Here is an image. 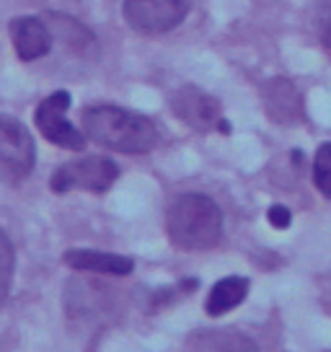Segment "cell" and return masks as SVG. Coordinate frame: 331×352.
<instances>
[{"mask_svg": "<svg viewBox=\"0 0 331 352\" xmlns=\"http://www.w3.org/2000/svg\"><path fill=\"white\" fill-rule=\"evenodd\" d=\"M83 130L93 143L119 153H148L158 143V130L148 117L106 104L83 111Z\"/></svg>", "mask_w": 331, "mask_h": 352, "instance_id": "6da1fadb", "label": "cell"}, {"mask_svg": "<svg viewBox=\"0 0 331 352\" xmlns=\"http://www.w3.org/2000/svg\"><path fill=\"white\" fill-rule=\"evenodd\" d=\"M168 239L184 252L212 249L222 236V210L205 195H181L166 215Z\"/></svg>", "mask_w": 331, "mask_h": 352, "instance_id": "7a4b0ae2", "label": "cell"}, {"mask_svg": "<svg viewBox=\"0 0 331 352\" xmlns=\"http://www.w3.org/2000/svg\"><path fill=\"white\" fill-rule=\"evenodd\" d=\"M117 176H119V168L114 161L104 158V155H91V158H80V161L60 166L49 179V187L57 195H65L70 189H86V192L101 195L117 182Z\"/></svg>", "mask_w": 331, "mask_h": 352, "instance_id": "3957f363", "label": "cell"}, {"mask_svg": "<svg viewBox=\"0 0 331 352\" xmlns=\"http://www.w3.org/2000/svg\"><path fill=\"white\" fill-rule=\"evenodd\" d=\"M36 151H34L32 132L19 120L0 114V179L19 182L34 168Z\"/></svg>", "mask_w": 331, "mask_h": 352, "instance_id": "277c9868", "label": "cell"}, {"mask_svg": "<svg viewBox=\"0 0 331 352\" xmlns=\"http://www.w3.org/2000/svg\"><path fill=\"white\" fill-rule=\"evenodd\" d=\"M192 0H124V19L135 32L166 34L187 19Z\"/></svg>", "mask_w": 331, "mask_h": 352, "instance_id": "5b68a950", "label": "cell"}, {"mask_svg": "<svg viewBox=\"0 0 331 352\" xmlns=\"http://www.w3.org/2000/svg\"><path fill=\"white\" fill-rule=\"evenodd\" d=\"M171 111L176 114L179 120L189 124L192 130L199 132H231V124L222 120V109L220 101L205 94L202 88L197 86H181L171 96Z\"/></svg>", "mask_w": 331, "mask_h": 352, "instance_id": "8992f818", "label": "cell"}, {"mask_svg": "<svg viewBox=\"0 0 331 352\" xmlns=\"http://www.w3.org/2000/svg\"><path fill=\"white\" fill-rule=\"evenodd\" d=\"M67 109H70V94L67 91H55L52 96H47L34 114V122L39 132L45 135L49 143L67 148V151H83L86 148V138L83 132L76 130L67 122Z\"/></svg>", "mask_w": 331, "mask_h": 352, "instance_id": "52a82bcc", "label": "cell"}, {"mask_svg": "<svg viewBox=\"0 0 331 352\" xmlns=\"http://www.w3.org/2000/svg\"><path fill=\"white\" fill-rule=\"evenodd\" d=\"M8 32H11L16 55L21 57L23 63L39 60L52 50V32L42 19H34V16L13 19L8 23Z\"/></svg>", "mask_w": 331, "mask_h": 352, "instance_id": "ba28073f", "label": "cell"}, {"mask_svg": "<svg viewBox=\"0 0 331 352\" xmlns=\"http://www.w3.org/2000/svg\"><path fill=\"white\" fill-rule=\"evenodd\" d=\"M262 99H264L266 114L279 124H293L303 117V96L295 83H290L287 78L266 80L262 88Z\"/></svg>", "mask_w": 331, "mask_h": 352, "instance_id": "9c48e42d", "label": "cell"}, {"mask_svg": "<svg viewBox=\"0 0 331 352\" xmlns=\"http://www.w3.org/2000/svg\"><path fill=\"white\" fill-rule=\"evenodd\" d=\"M65 264L78 272H89V275H114L124 277L135 270V262L130 256L122 254H106L93 252V249H70L65 252Z\"/></svg>", "mask_w": 331, "mask_h": 352, "instance_id": "30bf717a", "label": "cell"}, {"mask_svg": "<svg viewBox=\"0 0 331 352\" xmlns=\"http://www.w3.org/2000/svg\"><path fill=\"white\" fill-rule=\"evenodd\" d=\"M47 19H49V32H52V36H57L70 52H76V55H89V52H93L96 36L80 21L70 19V16H62V13H49Z\"/></svg>", "mask_w": 331, "mask_h": 352, "instance_id": "8fae6325", "label": "cell"}, {"mask_svg": "<svg viewBox=\"0 0 331 352\" xmlns=\"http://www.w3.org/2000/svg\"><path fill=\"white\" fill-rule=\"evenodd\" d=\"M249 296V280L246 277H225L220 283H215L207 296V314L210 316H222L233 308L243 303V298Z\"/></svg>", "mask_w": 331, "mask_h": 352, "instance_id": "7c38bea8", "label": "cell"}, {"mask_svg": "<svg viewBox=\"0 0 331 352\" xmlns=\"http://www.w3.org/2000/svg\"><path fill=\"white\" fill-rule=\"evenodd\" d=\"M13 264H16V254H13V243L5 233L0 231V306L5 303V298L11 293L13 285Z\"/></svg>", "mask_w": 331, "mask_h": 352, "instance_id": "4fadbf2b", "label": "cell"}, {"mask_svg": "<svg viewBox=\"0 0 331 352\" xmlns=\"http://www.w3.org/2000/svg\"><path fill=\"white\" fill-rule=\"evenodd\" d=\"M313 182L323 197L331 199V143H321L313 158Z\"/></svg>", "mask_w": 331, "mask_h": 352, "instance_id": "5bb4252c", "label": "cell"}, {"mask_svg": "<svg viewBox=\"0 0 331 352\" xmlns=\"http://www.w3.org/2000/svg\"><path fill=\"white\" fill-rule=\"evenodd\" d=\"M215 352H259V347L254 344V340H249L243 334H225L218 342V350Z\"/></svg>", "mask_w": 331, "mask_h": 352, "instance_id": "9a60e30c", "label": "cell"}, {"mask_svg": "<svg viewBox=\"0 0 331 352\" xmlns=\"http://www.w3.org/2000/svg\"><path fill=\"white\" fill-rule=\"evenodd\" d=\"M266 220H269L275 228L285 231V228H290V223H293V215H290V210H287L285 205H272L269 212H266Z\"/></svg>", "mask_w": 331, "mask_h": 352, "instance_id": "2e32d148", "label": "cell"}, {"mask_svg": "<svg viewBox=\"0 0 331 352\" xmlns=\"http://www.w3.org/2000/svg\"><path fill=\"white\" fill-rule=\"evenodd\" d=\"M319 32H321V39L326 42V47H331V0H326V6H323V13H321V21H319Z\"/></svg>", "mask_w": 331, "mask_h": 352, "instance_id": "e0dca14e", "label": "cell"}]
</instances>
